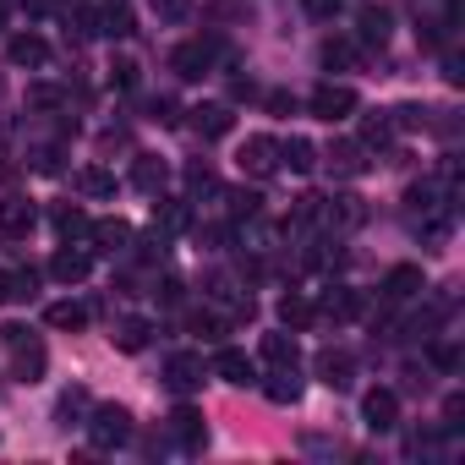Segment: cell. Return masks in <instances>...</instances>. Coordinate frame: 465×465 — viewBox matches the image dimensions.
<instances>
[{"label": "cell", "mask_w": 465, "mask_h": 465, "mask_svg": "<svg viewBox=\"0 0 465 465\" xmlns=\"http://www.w3.org/2000/svg\"><path fill=\"white\" fill-rule=\"evenodd\" d=\"M0 345L12 351V378H17V383H39V378H45L50 351H45L39 334H28L23 323H6V329H0Z\"/></svg>", "instance_id": "1"}, {"label": "cell", "mask_w": 465, "mask_h": 465, "mask_svg": "<svg viewBox=\"0 0 465 465\" xmlns=\"http://www.w3.org/2000/svg\"><path fill=\"white\" fill-rule=\"evenodd\" d=\"M83 427H88L94 449H126L132 443V411L126 405H94Z\"/></svg>", "instance_id": "2"}, {"label": "cell", "mask_w": 465, "mask_h": 465, "mask_svg": "<svg viewBox=\"0 0 465 465\" xmlns=\"http://www.w3.org/2000/svg\"><path fill=\"white\" fill-rule=\"evenodd\" d=\"M213 39H192V45H175L170 50V72L181 77V83H197V77H208V66H213Z\"/></svg>", "instance_id": "3"}, {"label": "cell", "mask_w": 465, "mask_h": 465, "mask_svg": "<svg viewBox=\"0 0 465 465\" xmlns=\"http://www.w3.org/2000/svg\"><path fill=\"white\" fill-rule=\"evenodd\" d=\"M203 378H208V361L197 351H175L164 361V389L170 394H192V389H203Z\"/></svg>", "instance_id": "4"}, {"label": "cell", "mask_w": 465, "mask_h": 465, "mask_svg": "<svg viewBox=\"0 0 465 465\" xmlns=\"http://www.w3.org/2000/svg\"><path fill=\"white\" fill-rule=\"evenodd\" d=\"M307 104H312V115H323V121H345V115H356L361 99H356V88H345V83H318Z\"/></svg>", "instance_id": "5"}, {"label": "cell", "mask_w": 465, "mask_h": 465, "mask_svg": "<svg viewBox=\"0 0 465 465\" xmlns=\"http://www.w3.org/2000/svg\"><path fill=\"white\" fill-rule=\"evenodd\" d=\"M164 427H170V438H175L186 454H197V449L208 443V421H203V411H197V405H175Z\"/></svg>", "instance_id": "6"}, {"label": "cell", "mask_w": 465, "mask_h": 465, "mask_svg": "<svg viewBox=\"0 0 465 465\" xmlns=\"http://www.w3.org/2000/svg\"><path fill=\"white\" fill-rule=\"evenodd\" d=\"M236 159H242V170H247V175H258V181L280 175V143H274V137H247Z\"/></svg>", "instance_id": "7"}, {"label": "cell", "mask_w": 465, "mask_h": 465, "mask_svg": "<svg viewBox=\"0 0 465 465\" xmlns=\"http://www.w3.org/2000/svg\"><path fill=\"white\" fill-rule=\"evenodd\" d=\"M88 242H94V252H104V258H121V252H132V224L126 219H99V224H88Z\"/></svg>", "instance_id": "8"}, {"label": "cell", "mask_w": 465, "mask_h": 465, "mask_svg": "<svg viewBox=\"0 0 465 465\" xmlns=\"http://www.w3.org/2000/svg\"><path fill=\"white\" fill-rule=\"evenodd\" d=\"M323 159H329V170H334V175H345V181H361V175L372 170V159H367V148H361V143H351V137H340V143H329V153H323Z\"/></svg>", "instance_id": "9"}, {"label": "cell", "mask_w": 465, "mask_h": 465, "mask_svg": "<svg viewBox=\"0 0 465 465\" xmlns=\"http://www.w3.org/2000/svg\"><path fill=\"white\" fill-rule=\"evenodd\" d=\"M361 416H367L372 432H394V427H400V394H394V389H367Z\"/></svg>", "instance_id": "10"}, {"label": "cell", "mask_w": 465, "mask_h": 465, "mask_svg": "<svg viewBox=\"0 0 465 465\" xmlns=\"http://www.w3.org/2000/svg\"><path fill=\"white\" fill-rule=\"evenodd\" d=\"M208 372H219L224 383H236V389L258 383V367H252V356H247V351H236V345H219V356H213V367H208Z\"/></svg>", "instance_id": "11"}, {"label": "cell", "mask_w": 465, "mask_h": 465, "mask_svg": "<svg viewBox=\"0 0 465 465\" xmlns=\"http://www.w3.org/2000/svg\"><path fill=\"white\" fill-rule=\"evenodd\" d=\"M39 224V208L23 197V192H12V197H0V236H28V230Z\"/></svg>", "instance_id": "12"}, {"label": "cell", "mask_w": 465, "mask_h": 465, "mask_svg": "<svg viewBox=\"0 0 465 465\" xmlns=\"http://www.w3.org/2000/svg\"><path fill=\"white\" fill-rule=\"evenodd\" d=\"M421 291H427V280H421L416 263H400V269L383 274V302H389V307H400V302H411V296H421Z\"/></svg>", "instance_id": "13"}, {"label": "cell", "mask_w": 465, "mask_h": 465, "mask_svg": "<svg viewBox=\"0 0 465 465\" xmlns=\"http://www.w3.org/2000/svg\"><path fill=\"white\" fill-rule=\"evenodd\" d=\"M318 378H323L334 394H340V389H351V383H356V356H351V351H334V345H329V351H318Z\"/></svg>", "instance_id": "14"}, {"label": "cell", "mask_w": 465, "mask_h": 465, "mask_svg": "<svg viewBox=\"0 0 465 465\" xmlns=\"http://www.w3.org/2000/svg\"><path fill=\"white\" fill-rule=\"evenodd\" d=\"M230 126H236L230 104H197V110H192V132H197L203 143H219V137H230Z\"/></svg>", "instance_id": "15"}, {"label": "cell", "mask_w": 465, "mask_h": 465, "mask_svg": "<svg viewBox=\"0 0 465 465\" xmlns=\"http://www.w3.org/2000/svg\"><path fill=\"white\" fill-rule=\"evenodd\" d=\"M389 34H394V12H389V6H361V12H356V39H361V45H378V50H383Z\"/></svg>", "instance_id": "16"}, {"label": "cell", "mask_w": 465, "mask_h": 465, "mask_svg": "<svg viewBox=\"0 0 465 465\" xmlns=\"http://www.w3.org/2000/svg\"><path fill=\"white\" fill-rule=\"evenodd\" d=\"M164 181H170V164H164L159 153H137V159H132V186H137V192L159 197V192H164Z\"/></svg>", "instance_id": "17"}, {"label": "cell", "mask_w": 465, "mask_h": 465, "mask_svg": "<svg viewBox=\"0 0 465 465\" xmlns=\"http://www.w3.org/2000/svg\"><path fill=\"white\" fill-rule=\"evenodd\" d=\"M88 269H94V258H88L83 247H61V252L50 258V280H61V285H83Z\"/></svg>", "instance_id": "18"}, {"label": "cell", "mask_w": 465, "mask_h": 465, "mask_svg": "<svg viewBox=\"0 0 465 465\" xmlns=\"http://www.w3.org/2000/svg\"><path fill=\"white\" fill-rule=\"evenodd\" d=\"M318 312L334 318V323H351V318H361V291H351V285H329L323 302H318Z\"/></svg>", "instance_id": "19"}, {"label": "cell", "mask_w": 465, "mask_h": 465, "mask_svg": "<svg viewBox=\"0 0 465 465\" xmlns=\"http://www.w3.org/2000/svg\"><path fill=\"white\" fill-rule=\"evenodd\" d=\"M6 55H12V66H28V72H39V66H50V45H45L39 34H12V45H6Z\"/></svg>", "instance_id": "20"}, {"label": "cell", "mask_w": 465, "mask_h": 465, "mask_svg": "<svg viewBox=\"0 0 465 465\" xmlns=\"http://www.w3.org/2000/svg\"><path fill=\"white\" fill-rule=\"evenodd\" d=\"M88 411H94L88 389H77V383H72V389L55 400V427H66V432H72V427H83V421H88Z\"/></svg>", "instance_id": "21"}, {"label": "cell", "mask_w": 465, "mask_h": 465, "mask_svg": "<svg viewBox=\"0 0 465 465\" xmlns=\"http://www.w3.org/2000/svg\"><path fill=\"white\" fill-rule=\"evenodd\" d=\"M110 340H115V351L137 356V351H148V340H153V323H148V318H121Z\"/></svg>", "instance_id": "22"}, {"label": "cell", "mask_w": 465, "mask_h": 465, "mask_svg": "<svg viewBox=\"0 0 465 465\" xmlns=\"http://www.w3.org/2000/svg\"><path fill=\"white\" fill-rule=\"evenodd\" d=\"M263 394H269L274 405H296V400H302V372H296V367H274V372L263 378Z\"/></svg>", "instance_id": "23"}, {"label": "cell", "mask_w": 465, "mask_h": 465, "mask_svg": "<svg viewBox=\"0 0 465 465\" xmlns=\"http://www.w3.org/2000/svg\"><path fill=\"white\" fill-rule=\"evenodd\" d=\"M318 164V148L307 143V137H285L280 143V170H296V175H307Z\"/></svg>", "instance_id": "24"}, {"label": "cell", "mask_w": 465, "mask_h": 465, "mask_svg": "<svg viewBox=\"0 0 465 465\" xmlns=\"http://www.w3.org/2000/svg\"><path fill=\"white\" fill-rule=\"evenodd\" d=\"M263 361L269 367H296L302 361V345H296V334H263Z\"/></svg>", "instance_id": "25"}, {"label": "cell", "mask_w": 465, "mask_h": 465, "mask_svg": "<svg viewBox=\"0 0 465 465\" xmlns=\"http://www.w3.org/2000/svg\"><path fill=\"white\" fill-rule=\"evenodd\" d=\"M312 318H318V307H312L302 291H285V296H280V323H285V329H307Z\"/></svg>", "instance_id": "26"}, {"label": "cell", "mask_w": 465, "mask_h": 465, "mask_svg": "<svg viewBox=\"0 0 465 465\" xmlns=\"http://www.w3.org/2000/svg\"><path fill=\"white\" fill-rule=\"evenodd\" d=\"M99 34L104 39H132L137 28H132V12H126V0H110V6L99 12Z\"/></svg>", "instance_id": "27"}, {"label": "cell", "mask_w": 465, "mask_h": 465, "mask_svg": "<svg viewBox=\"0 0 465 465\" xmlns=\"http://www.w3.org/2000/svg\"><path fill=\"white\" fill-rule=\"evenodd\" d=\"M88 318H94V307H83V302H55V307L45 312V323H50V329H72V334H77Z\"/></svg>", "instance_id": "28"}, {"label": "cell", "mask_w": 465, "mask_h": 465, "mask_svg": "<svg viewBox=\"0 0 465 465\" xmlns=\"http://www.w3.org/2000/svg\"><path fill=\"white\" fill-rule=\"evenodd\" d=\"M77 192L83 197H115V175L99 170V164H88V170H77Z\"/></svg>", "instance_id": "29"}, {"label": "cell", "mask_w": 465, "mask_h": 465, "mask_svg": "<svg viewBox=\"0 0 465 465\" xmlns=\"http://www.w3.org/2000/svg\"><path fill=\"white\" fill-rule=\"evenodd\" d=\"M224 203H230V219H247V224L263 213V197H258L252 186H236V192H224Z\"/></svg>", "instance_id": "30"}, {"label": "cell", "mask_w": 465, "mask_h": 465, "mask_svg": "<svg viewBox=\"0 0 465 465\" xmlns=\"http://www.w3.org/2000/svg\"><path fill=\"white\" fill-rule=\"evenodd\" d=\"M356 55H361L356 39H329V45H323V66H329V72H351Z\"/></svg>", "instance_id": "31"}, {"label": "cell", "mask_w": 465, "mask_h": 465, "mask_svg": "<svg viewBox=\"0 0 465 465\" xmlns=\"http://www.w3.org/2000/svg\"><path fill=\"white\" fill-rule=\"evenodd\" d=\"M159 230H186L192 224V208H186V197H159Z\"/></svg>", "instance_id": "32"}, {"label": "cell", "mask_w": 465, "mask_h": 465, "mask_svg": "<svg viewBox=\"0 0 465 465\" xmlns=\"http://www.w3.org/2000/svg\"><path fill=\"white\" fill-rule=\"evenodd\" d=\"M394 143V121L389 115H367L361 121V148H389Z\"/></svg>", "instance_id": "33"}, {"label": "cell", "mask_w": 465, "mask_h": 465, "mask_svg": "<svg viewBox=\"0 0 465 465\" xmlns=\"http://www.w3.org/2000/svg\"><path fill=\"white\" fill-rule=\"evenodd\" d=\"M55 230H61L66 242H72V236H88V213H83L77 203H61V208H55Z\"/></svg>", "instance_id": "34"}, {"label": "cell", "mask_w": 465, "mask_h": 465, "mask_svg": "<svg viewBox=\"0 0 465 465\" xmlns=\"http://www.w3.org/2000/svg\"><path fill=\"white\" fill-rule=\"evenodd\" d=\"M137 258H143V263H164V258H170V230L143 236V242H137Z\"/></svg>", "instance_id": "35"}, {"label": "cell", "mask_w": 465, "mask_h": 465, "mask_svg": "<svg viewBox=\"0 0 465 465\" xmlns=\"http://www.w3.org/2000/svg\"><path fill=\"white\" fill-rule=\"evenodd\" d=\"M186 192H192V197H203V192H219V175H213V164H186Z\"/></svg>", "instance_id": "36"}, {"label": "cell", "mask_w": 465, "mask_h": 465, "mask_svg": "<svg viewBox=\"0 0 465 465\" xmlns=\"http://www.w3.org/2000/svg\"><path fill=\"white\" fill-rule=\"evenodd\" d=\"M6 280H12V302H34L39 296V269H17Z\"/></svg>", "instance_id": "37"}, {"label": "cell", "mask_w": 465, "mask_h": 465, "mask_svg": "<svg viewBox=\"0 0 465 465\" xmlns=\"http://www.w3.org/2000/svg\"><path fill=\"white\" fill-rule=\"evenodd\" d=\"M159 23H186L192 17V0H148Z\"/></svg>", "instance_id": "38"}, {"label": "cell", "mask_w": 465, "mask_h": 465, "mask_svg": "<svg viewBox=\"0 0 465 465\" xmlns=\"http://www.w3.org/2000/svg\"><path fill=\"white\" fill-rule=\"evenodd\" d=\"M66 28L83 34V39H94V34H99V12H94V6H77V12H66Z\"/></svg>", "instance_id": "39"}, {"label": "cell", "mask_w": 465, "mask_h": 465, "mask_svg": "<svg viewBox=\"0 0 465 465\" xmlns=\"http://www.w3.org/2000/svg\"><path fill=\"white\" fill-rule=\"evenodd\" d=\"M405 203L421 208V213H432V208H438V181H416V186L405 192Z\"/></svg>", "instance_id": "40"}, {"label": "cell", "mask_w": 465, "mask_h": 465, "mask_svg": "<svg viewBox=\"0 0 465 465\" xmlns=\"http://www.w3.org/2000/svg\"><path fill=\"white\" fill-rule=\"evenodd\" d=\"M197 242H203L208 252H224V247H230V224H197Z\"/></svg>", "instance_id": "41"}, {"label": "cell", "mask_w": 465, "mask_h": 465, "mask_svg": "<svg viewBox=\"0 0 465 465\" xmlns=\"http://www.w3.org/2000/svg\"><path fill=\"white\" fill-rule=\"evenodd\" d=\"M28 104H34V110H61V88L34 83V88H28Z\"/></svg>", "instance_id": "42"}, {"label": "cell", "mask_w": 465, "mask_h": 465, "mask_svg": "<svg viewBox=\"0 0 465 465\" xmlns=\"http://www.w3.org/2000/svg\"><path fill=\"white\" fill-rule=\"evenodd\" d=\"M302 6H307V17H318V23H334L345 0H302Z\"/></svg>", "instance_id": "43"}, {"label": "cell", "mask_w": 465, "mask_h": 465, "mask_svg": "<svg viewBox=\"0 0 465 465\" xmlns=\"http://www.w3.org/2000/svg\"><path fill=\"white\" fill-rule=\"evenodd\" d=\"M148 121H159V126H175V121H181L175 99H153V104H148Z\"/></svg>", "instance_id": "44"}, {"label": "cell", "mask_w": 465, "mask_h": 465, "mask_svg": "<svg viewBox=\"0 0 465 465\" xmlns=\"http://www.w3.org/2000/svg\"><path fill=\"white\" fill-rule=\"evenodd\" d=\"M34 170L39 175H61V148H34Z\"/></svg>", "instance_id": "45"}, {"label": "cell", "mask_w": 465, "mask_h": 465, "mask_svg": "<svg viewBox=\"0 0 465 465\" xmlns=\"http://www.w3.org/2000/svg\"><path fill=\"white\" fill-rule=\"evenodd\" d=\"M110 77H115V88H137V66H132V61H115Z\"/></svg>", "instance_id": "46"}, {"label": "cell", "mask_w": 465, "mask_h": 465, "mask_svg": "<svg viewBox=\"0 0 465 465\" xmlns=\"http://www.w3.org/2000/svg\"><path fill=\"white\" fill-rule=\"evenodd\" d=\"M269 110H274V115H296V94H285V88L269 94Z\"/></svg>", "instance_id": "47"}, {"label": "cell", "mask_w": 465, "mask_h": 465, "mask_svg": "<svg viewBox=\"0 0 465 465\" xmlns=\"http://www.w3.org/2000/svg\"><path fill=\"white\" fill-rule=\"evenodd\" d=\"M153 296H159V302H164V307H175V302H181V280H164V285H159V291H153Z\"/></svg>", "instance_id": "48"}, {"label": "cell", "mask_w": 465, "mask_h": 465, "mask_svg": "<svg viewBox=\"0 0 465 465\" xmlns=\"http://www.w3.org/2000/svg\"><path fill=\"white\" fill-rule=\"evenodd\" d=\"M61 6V0H23V12H34V17H50Z\"/></svg>", "instance_id": "49"}, {"label": "cell", "mask_w": 465, "mask_h": 465, "mask_svg": "<svg viewBox=\"0 0 465 465\" xmlns=\"http://www.w3.org/2000/svg\"><path fill=\"white\" fill-rule=\"evenodd\" d=\"M443 77H449V83H465V72H460V55H443Z\"/></svg>", "instance_id": "50"}, {"label": "cell", "mask_w": 465, "mask_h": 465, "mask_svg": "<svg viewBox=\"0 0 465 465\" xmlns=\"http://www.w3.org/2000/svg\"><path fill=\"white\" fill-rule=\"evenodd\" d=\"M0 302H12V280L6 274H0Z\"/></svg>", "instance_id": "51"}]
</instances>
